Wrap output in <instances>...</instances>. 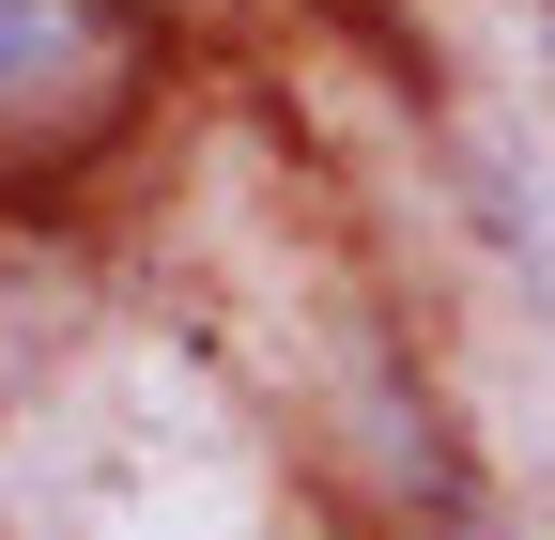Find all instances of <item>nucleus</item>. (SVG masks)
I'll use <instances>...</instances> for the list:
<instances>
[{
  "instance_id": "f257e3e1",
  "label": "nucleus",
  "mask_w": 555,
  "mask_h": 540,
  "mask_svg": "<svg viewBox=\"0 0 555 540\" xmlns=\"http://www.w3.org/2000/svg\"><path fill=\"white\" fill-rule=\"evenodd\" d=\"M155 78V31L124 0H0V185L78 170Z\"/></svg>"
}]
</instances>
